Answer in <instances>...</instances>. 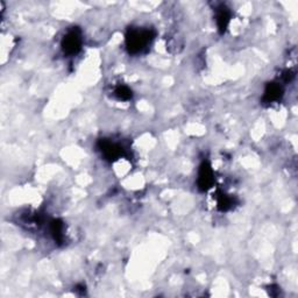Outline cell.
<instances>
[{
  "label": "cell",
  "mask_w": 298,
  "mask_h": 298,
  "mask_svg": "<svg viewBox=\"0 0 298 298\" xmlns=\"http://www.w3.org/2000/svg\"><path fill=\"white\" fill-rule=\"evenodd\" d=\"M213 182V172L207 163H204L201 168V172L198 175V184L199 187L206 189Z\"/></svg>",
  "instance_id": "cell-4"
},
{
  "label": "cell",
  "mask_w": 298,
  "mask_h": 298,
  "mask_svg": "<svg viewBox=\"0 0 298 298\" xmlns=\"http://www.w3.org/2000/svg\"><path fill=\"white\" fill-rule=\"evenodd\" d=\"M283 94V89L279 83H270L267 86L263 99L267 103H274L281 99Z\"/></svg>",
  "instance_id": "cell-3"
},
{
  "label": "cell",
  "mask_w": 298,
  "mask_h": 298,
  "mask_svg": "<svg viewBox=\"0 0 298 298\" xmlns=\"http://www.w3.org/2000/svg\"><path fill=\"white\" fill-rule=\"evenodd\" d=\"M82 47V35L78 30H71L64 36L62 41V48L64 53L69 55H75L80 50Z\"/></svg>",
  "instance_id": "cell-2"
},
{
  "label": "cell",
  "mask_w": 298,
  "mask_h": 298,
  "mask_svg": "<svg viewBox=\"0 0 298 298\" xmlns=\"http://www.w3.org/2000/svg\"><path fill=\"white\" fill-rule=\"evenodd\" d=\"M152 33L148 30H140V28H133L128 31L126 37L127 48L132 53H139L144 49L152 41Z\"/></svg>",
  "instance_id": "cell-1"
},
{
  "label": "cell",
  "mask_w": 298,
  "mask_h": 298,
  "mask_svg": "<svg viewBox=\"0 0 298 298\" xmlns=\"http://www.w3.org/2000/svg\"><path fill=\"white\" fill-rule=\"evenodd\" d=\"M115 95L121 100H127L132 97V92L126 86H119V88L115 90Z\"/></svg>",
  "instance_id": "cell-6"
},
{
  "label": "cell",
  "mask_w": 298,
  "mask_h": 298,
  "mask_svg": "<svg viewBox=\"0 0 298 298\" xmlns=\"http://www.w3.org/2000/svg\"><path fill=\"white\" fill-rule=\"evenodd\" d=\"M231 19V14L227 11V8L220 7L218 11V14H217V24H218L219 30L221 31H224L226 30L228 22H230Z\"/></svg>",
  "instance_id": "cell-5"
}]
</instances>
